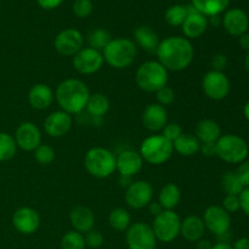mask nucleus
Masks as SVG:
<instances>
[{"mask_svg": "<svg viewBox=\"0 0 249 249\" xmlns=\"http://www.w3.org/2000/svg\"><path fill=\"white\" fill-rule=\"evenodd\" d=\"M70 221L73 230L85 235L89 231L94 230L96 218L90 208L85 206H77L71 211Z\"/></svg>", "mask_w": 249, "mask_h": 249, "instance_id": "23", "label": "nucleus"}, {"mask_svg": "<svg viewBox=\"0 0 249 249\" xmlns=\"http://www.w3.org/2000/svg\"><path fill=\"white\" fill-rule=\"evenodd\" d=\"M133 182V180H131V178H125V177H121L119 178V184H121V186L123 187H128L129 185Z\"/></svg>", "mask_w": 249, "mask_h": 249, "instance_id": "53", "label": "nucleus"}, {"mask_svg": "<svg viewBox=\"0 0 249 249\" xmlns=\"http://www.w3.org/2000/svg\"><path fill=\"white\" fill-rule=\"evenodd\" d=\"M235 173L238 179H240L241 184L243 185V187H249V160H246L242 163H240Z\"/></svg>", "mask_w": 249, "mask_h": 249, "instance_id": "43", "label": "nucleus"}, {"mask_svg": "<svg viewBox=\"0 0 249 249\" xmlns=\"http://www.w3.org/2000/svg\"><path fill=\"white\" fill-rule=\"evenodd\" d=\"M56 53L65 57H73L84 48V36L78 29H62L53 40Z\"/></svg>", "mask_w": 249, "mask_h": 249, "instance_id": "13", "label": "nucleus"}, {"mask_svg": "<svg viewBox=\"0 0 249 249\" xmlns=\"http://www.w3.org/2000/svg\"><path fill=\"white\" fill-rule=\"evenodd\" d=\"M181 201V190L174 182H167L158 194V203L164 211H174Z\"/></svg>", "mask_w": 249, "mask_h": 249, "instance_id": "27", "label": "nucleus"}, {"mask_svg": "<svg viewBox=\"0 0 249 249\" xmlns=\"http://www.w3.org/2000/svg\"><path fill=\"white\" fill-rule=\"evenodd\" d=\"M84 238H85V245H87V247L92 248V249H97L102 247V245H104L105 242L104 235H102L100 231H96V230H91L88 233H85Z\"/></svg>", "mask_w": 249, "mask_h": 249, "instance_id": "41", "label": "nucleus"}, {"mask_svg": "<svg viewBox=\"0 0 249 249\" xmlns=\"http://www.w3.org/2000/svg\"><path fill=\"white\" fill-rule=\"evenodd\" d=\"M85 170L96 179H106L116 172V155L108 148L95 146L84 156Z\"/></svg>", "mask_w": 249, "mask_h": 249, "instance_id": "5", "label": "nucleus"}, {"mask_svg": "<svg viewBox=\"0 0 249 249\" xmlns=\"http://www.w3.org/2000/svg\"><path fill=\"white\" fill-rule=\"evenodd\" d=\"M221 135L223 134H221L220 125L213 119H202L197 123L195 129V136L201 143L216 142Z\"/></svg>", "mask_w": 249, "mask_h": 249, "instance_id": "26", "label": "nucleus"}, {"mask_svg": "<svg viewBox=\"0 0 249 249\" xmlns=\"http://www.w3.org/2000/svg\"><path fill=\"white\" fill-rule=\"evenodd\" d=\"M187 16V6L185 5H172L164 12V19L169 26L181 27Z\"/></svg>", "mask_w": 249, "mask_h": 249, "instance_id": "34", "label": "nucleus"}, {"mask_svg": "<svg viewBox=\"0 0 249 249\" xmlns=\"http://www.w3.org/2000/svg\"><path fill=\"white\" fill-rule=\"evenodd\" d=\"M156 56L168 72H181L191 66L195 58V48L191 40L185 36H167L160 40Z\"/></svg>", "mask_w": 249, "mask_h": 249, "instance_id": "1", "label": "nucleus"}, {"mask_svg": "<svg viewBox=\"0 0 249 249\" xmlns=\"http://www.w3.org/2000/svg\"><path fill=\"white\" fill-rule=\"evenodd\" d=\"M125 242L129 249H156L157 238L148 224L138 221L125 231Z\"/></svg>", "mask_w": 249, "mask_h": 249, "instance_id": "10", "label": "nucleus"}, {"mask_svg": "<svg viewBox=\"0 0 249 249\" xmlns=\"http://www.w3.org/2000/svg\"><path fill=\"white\" fill-rule=\"evenodd\" d=\"M169 72L157 60L141 63L135 72V83L145 92H156L168 85Z\"/></svg>", "mask_w": 249, "mask_h": 249, "instance_id": "4", "label": "nucleus"}, {"mask_svg": "<svg viewBox=\"0 0 249 249\" xmlns=\"http://www.w3.org/2000/svg\"><path fill=\"white\" fill-rule=\"evenodd\" d=\"M143 160L140 153L135 150H124L116 156V172L121 177L131 178L142 170Z\"/></svg>", "mask_w": 249, "mask_h": 249, "instance_id": "20", "label": "nucleus"}, {"mask_svg": "<svg viewBox=\"0 0 249 249\" xmlns=\"http://www.w3.org/2000/svg\"><path fill=\"white\" fill-rule=\"evenodd\" d=\"M238 198H240L241 211L249 216V187H245L242 190V192L238 195Z\"/></svg>", "mask_w": 249, "mask_h": 249, "instance_id": "45", "label": "nucleus"}, {"mask_svg": "<svg viewBox=\"0 0 249 249\" xmlns=\"http://www.w3.org/2000/svg\"><path fill=\"white\" fill-rule=\"evenodd\" d=\"M230 0H191V5L206 17L220 16L228 10Z\"/></svg>", "mask_w": 249, "mask_h": 249, "instance_id": "30", "label": "nucleus"}, {"mask_svg": "<svg viewBox=\"0 0 249 249\" xmlns=\"http://www.w3.org/2000/svg\"><path fill=\"white\" fill-rule=\"evenodd\" d=\"M220 185L225 195H236V196H238L242 192V190L245 189L235 172L224 173L220 180Z\"/></svg>", "mask_w": 249, "mask_h": 249, "instance_id": "35", "label": "nucleus"}, {"mask_svg": "<svg viewBox=\"0 0 249 249\" xmlns=\"http://www.w3.org/2000/svg\"><path fill=\"white\" fill-rule=\"evenodd\" d=\"M212 247H213V245L207 238H201L196 242V249H212Z\"/></svg>", "mask_w": 249, "mask_h": 249, "instance_id": "51", "label": "nucleus"}, {"mask_svg": "<svg viewBox=\"0 0 249 249\" xmlns=\"http://www.w3.org/2000/svg\"><path fill=\"white\" fill-rule=\"evenodd\" d=\"M182 133H184V131H182V128L180 126V124L167 123V125H165L164 128L162 129V131H160V135H162L163 138L167 139V140H169L170 142H174Z\"/></svg>", "mask_w": 249, "mask_h": 249, "instance_id": "40", "label": "nucleus"}, {"mask_svg": "<svg viewBox=\"0 0 249 249\" xmlns=\"http://www.w3.org/2000/svg\"><path fill=\"white\" fill-rule=\"evenodd\" d=\"M203 223L206 230L213 233L215 237L230 232L231 214H229L221 206H209L203 213Z\"/></svg>", "mask_w": 249, "mask_h": 249, "instance_id": "14", "label": "nucleus"}, {"mask_svg": "<svg viewBox=\"0 0 249 249\" xmlns=\"http://www.w3.org/2000/svg\"><path fill=\"white\" fill-rule=\"evenodd\" d=\"M221 207L228 212L229 214L236 213V212L241 211L240 207V198L236 195H225L223 199V203Z\"/></svg>", "mask_w": 249, "mask_h": 249, "instance_id": "42", "label": "nucleus"}, {"mask_svg": "<svg viewBox=\"0 0 249 249\" xmlns=\"http://www.w3.org/2000/svg\"><path fill=\"white\" fill-rule=\"evenodd\" d=\"M243 66H245V70L246 72L249 74V51L247 53H246V57H245V61H243Z\"/></svg>", "mask_w": 249, "mask_h": 249, "instance_id": "55", "label": "nucleus"}, {"mask_svg": "<svg viewBox=\"0 0 249 249\" xmlns=\"http://www.w3.org/2000/svg\"><path fill=\"white\" fill-rule=\"evenodd\" d=\"M27 99L32 108L36 111H45L55 101V92L48 84L38 83L29 89Z\"/></svg>", "mask_w": 249, "mask_h": 249, "instance_id": "22", "label": "nucleus"}, {"mask_svg": "<svg viewBox=\"0 0 249 249\" xmlns=\"http://www.w3.org/2000/svg\"><path fill=\"white\" fill-rule=\"evenodd\" d=\"M173 152V142L163 138L160 134H153L143 139L139 151L143 162L152 165H162L167 163L172 158Z\"/></svg>", "mask_w": 249, "mask_h": 249, "instance_id": "7", "label": "nucleus"}, {"mask_svg": "<svg viewBox=\"0 0 249 249\" xmlns=\"http://www.w3.org/2000/svg\"><path fill=\"white\" fill-rule=\"evenodd\" d=\"M88 44L89 48L95 49V50L102 51L107 46V44L112 40L111 33L106 28H96L92 29L88 34Z\"/></svg>", "mask_w": 249, "mask_h": 249, "instance_id": "33", "label": "nucleus"}, {"mask_svg": "<svg viewBox=\"0 0 249 249\" xmlns=\"http://www.w3.org/2000/svg\"><path fill=\"white\" fill-rule=\"evenodd\" d=\"M141 122L143 128L151 133L158 134L168 123V111L160 104H150L143 108L141 114Z\"/></svg>", "mask_w": 249, "mask_h": 249, "instance_id": "21", "label": "nucleus"}, {"mask_svg": "<svg viewBox=\"0 0 249 249\" xmlns=\"http://www.w3.org/2000/svg\"><path fill=\"white\" fill-rule=\"evenodd\" d=\"M202 90L208 99L223 101L231 91V82L228 75L219 71H208L202 79Z\"/></svg>", "mask_w": 249, "mask_h": 249, "instance_id": "9", "label": "nucleus"}, {"mask_svg": "<svg viewBox=\"0 0 249 249\" xmlns=\"http://www.w3.org/2000/svg\"><path fill=\"white\" fill-rule=\"evenodd\" d=\"M34 160L40 165H49L55 160L56 152L53 147L46 143H40L36 150L33 151Z\"/></svg>", "mask_w": 249, "mask_h": 249, "instance_id": "37", "label": "nucleus"}, {"mask_svg": "<svg viewBox=\"0 0 249 249\" xmlns=\"http://www.w3.org/2000/svg\"><path fill=\"white\" fill-rule=\"evenodd\" d=\"M243 116L247 119V122H249V100L246 102L245 107H243Z\"/></svg>", "mask_w": 249, "mask_h": 249, "instance_id": "54", "label": "nucleus"}, {"mask_svg": "<svg viewBox=\"0 0 249 249\" xmlns=\"http://www.w3.org/2000/svg\"><path fill=\"white\" fill-rule=\"evenodd\" d=\"M61 249H85L84 235L74 230L67 231L61 238Z\"/></svg>", "mask_w": 249, "mask_h": 249, "instance_id": "36", "label": "nucleus"}, {"mask_svg": "<svg viewBox=\"0 0 249 249\" xmlns=\"http://www.w3.org/2000/svg\"><path fill=\"white\" fill-rule=\"evenodd\" d=\"M39 6L44 10H53L60 6L63 0H36Z\"/></svg>", "mask_w": 249, "mask_h": 249, "instance_id": "47", "label": "nucleus"}, {"mask_svg": "<svg viewBox=\"0 0 249 249\" xmlns=\"http://www.w3.org/2000/svg\"><path fill=\"white\" fill-rule=\"evenodd\" d=\"M73 125V118L65 111L51 112L44 121V131L50 138H62L67 135Z\"/></svg>", "mask_w": 249, "mask_h": 249, "instance_id": "18", "label": "nucleus"}, {"mask_svg": "<svg viewBox=\"0 0 249 249\" xmlns=\"http://www.w3.org/2000/svg\"><path fill=\"white\" fill-rule=\"evenodd\" d=\"M12 226L21 235H33L40 226V215L31 207H21L12 214Z\"/></svg>", "mask_w": 249, "mask_h": 249, "instance_id": "15", "label": "nucleus"}, {"mask_svg": "<svg viewBox=\"0 0 249 249\" xmlns=\"http://www.w3.org/2000/svg\"><path fill=\"white\" fill-rule=\"evenodd\" d=\"M211 22L214 24V26H218L219 23H221V18L219 16H213L211 17Z\"/></svg>", "mask_w": 249, "mask_h": 249, "instance_id": "56", "label": "nucleus"}, {"mask_svg": "<svg viewBox=\"0 0 249 249\" xmlns=\"http://www.w3.org/2000/svg\"><path fill=\"white\" fill-rule=\"evenodd\" d=\"M109 107H111V102L108 97L101 92H95V94H90L85 111L88 112L90 118L102 119L108 113Z\"/></svg>", "mask_w": 249, "mask_h": 249, "instance_id": "29", "label": "nucleus"}, {"mask_svg": "<svg viewBox=\"0 0 249 249\" xmlns=\"http://www.w3.org/2000/svg\"><path fill=\"white\" fill-rule=\"evenodd\" d=\"M208 24V17L197 11L191 4L187 5V16L185 18L184 23L181 24L182 33H184L185 38L189 39V40L199 38V36L206 33Z\"/></svg>", "mask_w": 249, "mask_h": 249, "instance_id": "17", "label": "nucleus"}, {"mask_svg": "<svg viewBox=\"0 0 249 249\" xmlns=\"http://www.w3.org/2000/svg\"><path fill=\"white\" fill-rule=\"evenodd\" d=\"M199 152H201L203 156H206V157H214V156H216L215 142L201 143Z\"/></svg>", "mask_w": 249, "mask_h": 249, "instance_id": "46", "label": "nucleus"}, {"mask_svg": "<svg viewBox=\"0 0 249 249\" xmlns=\"http://www.w3.org/2000/svg\"><path fill=\"white\" fill-rule=\"evenodd\" d=\"M216 157L229 164H240L247 160L249 146L247 141L237 134H225L215 142Z\"/></svg>", "mask_w": 249, "mask_h": 249, "instance_id": "6", "label": "nucleus"}, {"mask_svg": "<svg viewBox=\"0 0 249 249\" xmlns=\"http://www.w3.org/2000/svg\"><path fill=\"white\" fill-rule=\"evenodd\" d=\"M17 147L26 152H33L41 143V131L33 122H23L15 131Z\"/></svg>", "mask_w": 249, "mask_h": 249, "instance_id": "16", "label": "nucleus"}, {"mask_svg": "<svg viewBox=\"0 0 249 249\" xmlns=\"http://www.w3.org/2000/svg\"><path fill=\"white\" fill-rule=\"evenodd\" d=\"M90 90L83 80L78 78H67L57 85L55 90V100L61 111L71 116H77L85 111Z\"/></svg>", "mask_w": 249, "mask_h": 249, "instance_id": "2", "label": "nucleus"}, {"mask_svg": "<svg viewBox=\"0 0 249 249\" xmlns=\"http://www.w3.org/2000/svg\"><path fill=\"white\" fill-rule=\"evenodd\" d=\"M173 148H174V152L182 156V157H192V156L197 155L199 152L201 142L195 136V134L192 135V134L189 133H182L173 142Z\"/></svg>", "mask_w": 249, "mask_h": 249, "instance_id": "28", "label": "nucleus"}, {"mask_svg": "<svg viewBox=\"0 0 249 249\" xmlns=\"http://www.w3.org/2000/svg\"><path fill=\"white\" fill-rule=\"evenodd\" d=\"M233 249H249V237H241L232 245Z\"/></svg>", "mask_w": 249, "mask_h": 249, "instance_id": "50", "label": "nucleus"}, {"mask_svg": "<svg viewBox=\"0 0 249 249\" xmlns=\"http://www.w3.org/2000/svg\"><path fill=\"white\" fill-rule=\"evenodd\" d=\"M212 249H233L231 243H224V242H216L215 245H213Z\"/></svg>", "mask_w": 249, "mask_h": 249, "instance_id": "52", "label": "nucleus"}, {"mask_svg": "<svg viewBox=\"0 0 249 249\" xmlns=\"http://www.w3.org/2000/svg\"><path fill=\"white\" fill-rule=\"evenodd\" d=\"M155 94L156 99H157V104H160V106L167 107L174 104L175 91L169 87V85H165V87L160 88V89L158 90V91H156Z\"/></svg>", "mask_w": 249, "mask_h": 249, "instance_id": "39", "label": "nucleus"}, {"mask_svg": "<svg viewBox=\"0 0 249 249\" xmlns=\"http://www.w3.org/2000/svg\"><path fill=\"white\" fill-rule=\"evenodd\" d=\"M221 24L230 36L238 38L248 32L249 17L247 12L243 11L242 9L233 7V9H229L224 12Z\"/></svg>", "mask_w": 249, "mask_h": 249, "instance_id": "19", "label": "nucleus"}, {"mask_svg": "<svg viewBox=\"0 0 249 249\" xmlns=\"http://www.w3.org/2000/svg\"><path fill=\"white\" fill-rule=\"evenodd\" d=\"M72 65L79 74L92 75L101 71L105 65V60L101 51L84 46L72 57Z\"/></svg>", "mask_w": 249, "mask_h": 249, "instance_id": "12", "label": "nucleus"}, {"mask_svg": "<svg viewBox=\"0 0 249 249\" xmlns=\"http://www.w3.org/2000/svg\"><path fill=\"white\" fill-rule=\"evenodd\" d=\"M108 224L114 231L117 232H125L131 223V215L125 208L122 207H117V208L112 209L108 214Z\"/></svg>", "mask_w": 249, "mask_h": 249, "instance_id": "31", "label": "nucleus"}, {"mask_svg": "<svg viewBox=\"0 0 249 249\" xmlns=\"http://www.w3.org/2000/svg\"><path fill=\"white\" fill-rule=\"evenodd\" d=\"M228 63H229L228 56L224 55V53H215V55H214L211 60L212 70L219 71V72H224V70L228 67Z\"/></svg>", "mask_w": 249, "mask_h": 249, "instance_id": "44", "label": "nucleus"}, {"mask_svg": "<svg viewBox=\"0 0 249 249\" xmlns=\"http://www.w3.org/2000/svg\"><path fill=\"white\" fill-rule=\"evenodd\" d=\"M94 5L91 0H74L72 5V11L78 18H87L92 14Z\"/></svg>", "mask_w": 249, "mask_h": 249, "instance_id": "38", "label": "nucleus"}, {"mask_svg": "<svg viewBox=\"0 0 249 249\" xmlns=\"http://www.w3.org/2000/svg\"><path fill=\"white\" fill-rule=\"evenodd\" d=\"M148 209H150V213L152 214L153 218H155V216H157L158 214H160L163 211H164V209L162 208V206L158 203V201L157 202H153V201L151 202V203L148 204Z\"/></svg>", "mask_w": 249, "mask_h": 249, "instance_id": "48", "label": "nucleus"}, {"mask_svg": "<svg viewBox=\"0 0 249 249\" xmlns=\"http://www.w3.org/2000/svg\"><path fill=\"white\" fill-rule=\"evenodd\" d=\"M238 44H240V48L245 51H249V32L242 34L241 36H238Z\"/></svg>", "mask_w": 249, "mask_h": 249, "instance_id": "49", "label": "nucleus"}, {"mask_svg": "<svg viewBox=\"0 0 249 249\" xmlns=\"http://www.w3.org/2000/svg\"><path fill=\"white\" fill-rule=\"evenodd\" d=\"M17 145L14 135L0 131V162H7L12 160L17 152Z\"/></svg>", "mask_w": 249, "mask_h": 249, "instance_id": "32", "label": "nucleus"}, {"mask_svg": "<svg viewBox=\"0 0 249 249\" xmlns=\"http://www.w3.org/2000/svg\"><path fill=\"white\" fill-rule=\"evenodd\" d=\"M151 226L158 242L170 243L179 237L181 218L175 211H163L155 216Z\"/></svg>", "mask_w": 249, "mask_h": 249, "instance_id": "8", "label": "nucleus"}, {"mask_svg": "<svg viewBox=\"0 0 249 249\" xmlns=\"http://www.w3.org/2000/svg\"><path fill=\"white\" fill-rule=\"evenodd\" d=\"M155 190L153 186L146 180H136L133 181L125 189L124 201L126 206L131 209H143L153 201Z\"/></svg>", "mask_w": 249, "mask_h": 249, "instance_id": "11", "label": "nucleus"}, {"mask_svg": "<svg viewBox=\"0 0 249 249\" xmlns=\"http://www.w3.org/2000/svg\"><path fill=\"white\" fill-rule=\"evenodd\" d=\"M105 63L114 70H125L135 62L138 46L129 38H112L101 51Z\"/></svg>", "mask_w": 249, "mask_h": 249, "instance_id": "3", "label": "nucleus"}, {"mask_svg": "<svg viewBox=\"0 0 249 249\" xmlns=\"http://www.w3.org/2000/svg\"><path fill=\"white\" fill-rule=\"evenodd\" d=\"M134 43L138 49H142L148 53H156L160 40L155 29L148 26H140L134 31Z\"/></svg>", "mask_w": 249, "mask_h": 249, "instance_id": "25", "label": "nucleus"}, {"mask_svg": "<svg viewBox=\"0 0 249 249\" xmlns=\"http://www.w3.org/2000/svg\"><path fill=\"white\" fill-rule=\"evenodd\" d=\"M206 225L203 219L198 215H189L181 220V228H180V235L186 240L187 242H195L204 237L206 233Z\"/></svg>", "mask_w": 249, "mask_h": 249, "instance_id": "24", "label": "nucleus"}]
</instances>
